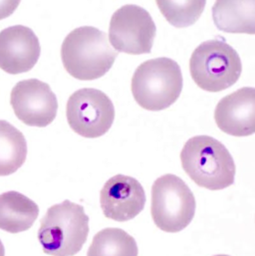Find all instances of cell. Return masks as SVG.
Listing matches in <instances>:
<instances>
[{"mask_svg":"<svg viewBox=\"0 0 255 256\" xmlns=\"http://www.w3.org/2000/svg\"><path fill=\"white\" fill-rule=\"evenodd\" d=\"M117 56L107 34L92 26L72 30L61 47L64 68L73 78L81 81L103 77L112 68Z\"/></svg>","mask_w":255,"mask_h":256,"instance_id":"cell-1","label":"cell"},{"mask_svg":"<svg viewBox=\"0 0 255 256\" xmlns=\"http://www.w3.org/2000/svg\"><path fill=\"white\" fill-rule=\"evenodd\" d=\"M182 166L198 186L224 190L234 182L236 164L224 144L210 136L190 138L180 152Z\"/></svg>","mask_w":255,"mask_h":256,"instance_id":"cell-2","label":"cell"},{"mask_svg":"<svg viewBox=\"0 0 255 256\" xmlns=\"http://www.w3.org/2000/svg\"><path fill=\"white\" fill-rule=\"evenodd\" d=\"M89 234V218L84 208L70 200L52 206L40 222L38 240L51 256H76Z\"/></svg>","mask_w":255,"mask_h":256,"instance_id":"cell-3","label":"cell"},{"mask_svg":"<svg viewBox=\"0 0 255 256\" xmlns=\"http://www.w3.org/2000/svg\"><path fill=\"white\" fill-rule=\"evenodd\" d=\"M132 94L140 107L148 111H162L180 98L182 74L172 59L160 57L140 64L132 78Z\"/></svg>","mask_w":255,"mask_h":256,"instance_id":"cell-4","label":"cell"},{"mask_svg":"<svg viewBox=\"0 0 255 256\" xmlns=\"http://www.w3.org/2000/svg\"><path fill=\"white\" fill-rule=\"evenodd\" d=\"M190 72L194 82L204 91L218 93L234 86L242 72L238 53L218 39L202 43L192 52Z\"/></svg>","mask_w":255,"mask_h":256,"instance_id":"cell-5","label":"cell"},{"mask_svg":"<svg viewBox=\"0 0 255 256\" xmlns=\"http://www.w3.org/2000/svg\"><path fill=\"white\" fill-rule=\"evenodd\" d=\"M196 208L192 192L178 176L166 174L154 182L150 214L160 230L168 234L184 230L194 220Z\"/></svg>","mask_w":255,"mask_h":256,"instance_id":"cell-6","label":"cell"},{"mask_svg":"<svg viewBox=\"0 0 255 256\" xmlns=\"http://www.w3.org/2000/svg\"><path fill=\"white\" fill-rule=\"evenodd\" d=\"M67 121L76 134L88 138L104 136L115 120L111 99L102 91L84 88L74 92L66 108Z\"/></svg>","mask_w":255,"mask_h":256,"instance_id":"cell-7","label":"cell"},{"mask_svg":"<svg viewBox=\"0 0 255 256\" xmlns=\"http://www.w3.org/2000/svg\"><path fill=\"white\" fill-rule=\"evenodd\" d=\"M156 27L150 13L140 6L124 5L113 14L109 41L115 50L130 55L152 51Z\"/></svg>","mask_w":255,"mask_h":256,"instance_id":"cell-8","label":"cell"},{"mask_svg":"<svg viewBox=\"0 0 255 256\" xmlns=\"http://www.w3.org/2000/svg\"><path fill=\"white\" fill-rule=\"evenodd\" d=\"M10 105L25 125L44 128L56 118L58 102L50 86L37 79L18 82L10 94Z\"/></svg>","mask_w":255,"mask_h":256,"instance_id":"cell-9","label":"cell"},{"mask_svg":"<svg viewBox=\"0 0 255 256\" xmlns=\"http://www.w3.org/2000/svg\"><path fill=\"white\" fill-rule=\"evenodd\" d=\"M104 216L116 222H128L140 214L146 204L144 190L136 178L117 174L109 178L100 192Z\"/></svg>","mask_w":255,"mask_h":256,"instance_id":"cell-10","label":"cell"},{"mask_svg":"<svg viewBox=\"0 0 255 256\" xmlns=\"http://www.w3.org/2000/svg\"><path fill=\"white\" fill-rule=\"evenodd\" d=\"M40 43L35 33L23 25L0 32V68L11 75L30 71L40 57Z\"/></svg>","mask_w":255,"mask_h":256,"instance_id":"cell-11","label":"cell"},{"mask_svg":"<svg viewBox=\"0 0 255 256\" xmlns=\"http://www.w3.org/2000/svg\"><path fill=\"white\" fill-rule=\"evenodd\" d=\"M214 120L228 134L248 136L255 134V88L244 87L222 98L216 105Z\"/></svg>","mask_w":255,"mask_h":256,"instance_id":"cell-12","label":"cell"},{"mask_svg":"<svg viewBox=\"0 0 255 256\" xmlns=\"http://www.w3.org/2000/svg\"><path fill=\"white\" fill-rule=\"evenodd\" d=\"M216 26L226 33L255 34V0H216Z\"/></svg>","mask_w":255,"mask_h":256,"instance_id":"cell-13","label":"cell"},{"mask_svg":"<svg viewBox=\"0 0 255 256\" xmlns=\"http://www.w3.org/2000/svg\"><path fill=\"white\" fill-rule=\"evenodd\" d=\"M38 216V206L26 196L14 190L0 194V230L9 234L26 232Z\"/></svg>","mask_w":255,"mask_h":256,"instance_id":"cell-14","label":"cell"},{"mask_svg":"<svg viewBox=\"0 0 255 256\" xmlns=\"http://www.w3.org/2000/svg\"><path fill=\"white\" fill-rule=\"evenodd\" d=\"M26 156L27 142L24 134L10 123L0 120V176L18 170Z\"/></svg>","mask_w":255,"mask_h":256,"instance_id":"cell-15","label":"cell"},{"mask_svg":"<svg viewBox=\"0 0 255 256\" xmlns=\"http://www.w3.org/2000/svg\"><path fill=\"white\" fill-rule=\"evenodd\" d=\"M134 238L121 228H105L93 238L87 256H138Z\"/></svg>","mask_w":255,"mask_h":256,"instance_id":"cell-16","label":"cell"},{"mask_svg":"<svg viewBox=\"0 0 255 256\" xmlns=\"http://www.w3.org/2000/svg\"><path fill=\"white\" fill-rule=\"evenodd\" d=\"M166 20L174 27L194 25L202 14L206 0H156Z\"/></svg>","mask_w":255,"mask_h":256,"instance_id":"cell-17","label":"cell"},{"mask_svg":"<svg viewBox=\"0 0 255 256\" xmlns=\"http://www.w3.org/2000/svg\"><path fill=\"white\" fill-rule=\"evenodd\" d=\"M21 0H0V20L9 17L19 6Z\"/></svg>","mask_w":255,"mask_h":256,"instance_id":"cell-18","label":"cell"},{"mask_svg":"<svg viewBox=\"0 0 255 256\" xmlns=\"http://www.w3.org/2000/svg\"><path fill=\"white\" fill-rule=\"evenodd\" d=\"M0 256H5V250L1 240H0Z\"/></svg>","mask_w":255,"mask_h":256,"instance_id":"cell-19","label":"cell"},{"mask_svg":"<svg viewBox=\"0 0 255 256\" xmlns=\"http://www.w3.org/2000/svg\"><path fill=\"white\" fill-rule=\"evenodd\" d=\"M226 256V254H220V256Z\"/></svg>","mask_w":255,"mask_h":256,"instance_id":"cell-20","label":"cell"}]
</instances>
